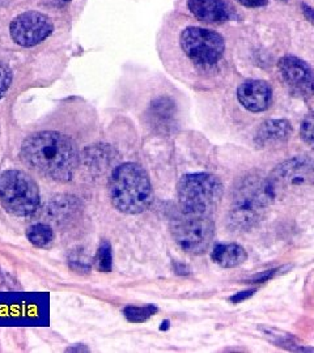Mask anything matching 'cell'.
I'll list each match as a JSON object with an SVG mask.
<instances>
[{
    "mask_svg": "<svg viewBox=\"0 0 314 353\" xmlns=\"http://www.w3.org/2000/svg\"><path fill=\"white\" fill-rule=\"evenodd\" d=\"M157 313V307L153 305L143 306V307H135V306H128L124 310L126 319L133 323H143L148 321L153 314Z\"/></svg>",
    "mask_w": 314,
    "mask_h": 353,
    "instance_id": "obj_18",
    "label": "cell"
},
{
    "mask_svg": "<svg viewBox=\"0 0 314 353\" xmlns=\"http://www.w3.org/2000/svg\"><path fill=\"white\" fill-rule=\"evenodd\" d=\"M89 350L83 345V344H79V345H74V347H70L67 348V352H88Z\"/></svg>",
    "mask_w": 314,
    "mask_h": 353,
    "instance_id": "obj_25",
    "label": "cell"
},
{
    "mask_svg": "<svg viewBox=\"0 0 314 353\" xmlns=\"http://www.w3.org/2000/svg\"><path fill=\"white\" fill-rule=\"evenodd\" d=\"M188 8L204 24H224L230 19V8L226 0H188Z\"/></svg>",
    "mask_w": 314,
    "mask_h": 353,
    "instance_id": "obj_12",
    "label": "cell"
},
{
    "mask_svg": "<svg viewBox=\"0 0 314 353\" xmlns=\"http://www.w3.org/2000/svg\"><path fill=\"white\" fill-rule=\"evenodd\" d=\"M239 102L251 113H261L270 108L273 89L264 80H246L237 89Z\"/></svg>",
    "mask_w": 314,
    "mask_h": 353,
    "instance_id": "obj_11",
    "label": "cell"
},
{
    "mask_svg": "<svg viewBox=\"0 0 314 353\" xmlns=\"http://www.w3.org/2000/svg\"><path fill=\"white\" fill-rule=\"evenodd\" d=\"M181 48L195 65L213 67L223 58L226 42L214 30L188 26L181 34Z\"/></svg>",
    "mask_w": 314,
    "mask_h": 353,
    "instance_id": "obj_7",
    "label": "cell"
},
{
    "mask_svg": "<svg viewBox=\"0 0 314 353\" xmlns=\"http://www.w3.org/2000/svg\"><path fill=\"white\" fill-rule=\"evenodd\" d=\"M300 135L302 139L314 148V113L309 114L304 121L300 127Z\"/></svg>",
    "mask_w": 314,
    "mask_h": 353,
    "instance_id": "obj_20",
    "label": "cell"
},
{
    "mask_svg": "<svg viewBox=\"0 0 314 353\" xmlns=\"http://www.w3.org/2000/svg\"><path fill=\"white\" fill-rule=\"evenodd\" d=\"M268 179L261 176L244 178L235 190L230 207V223L239 229L253 228L264 217L267 207L274 202Z\"/></svg>",
    "mask_w": 314,
    "mask_h": 353,
    "instance_id": "obj_3",
    "label": "cell"
},
{
    "mask_svg": "<svg viewBox=\"0 0 314 353\" xmlns=\"http://www.w3.org/2000/svg\"><path fill=\"white\" fill-rule=\"evenodd\" d=\"M213 261L216 265L224 268H235L242 265L248 259V254L242 246L237 243L216 245L213 250Z\"/></svg>",
    "mask_w": 314,
    "mask_h": 353,
    "instance_id": "obj_14",
    "label": "cell"
},
{
    "mask_svg": "<svg viewBox=\"0 0 314 353\" xmlns=\"http://www.w3.org/2000/svg\"><path fill=\"white\" fill-rule=\"evenodd\" d=\"M112 265H113L112 246L108 241H102L99 250L96 252V256H95V267L100 272L109 274L112 271Z\"/></svg>",
    "mask_w": 314,
    "mask_h": 353,
    "instance_id": "obj_17",
    "label": "cell"
},
{
    "mask_svg": "<svg viewBox=\"0 0 314 353\" xmlns=\"http://www.w3.org/2000/svg\"><path fill=\"white\" fill-rule=\"evenodd\" d=\"M292 132V127L286 119H268L264 122L257 134L255 144L259 147H275L288 140Z\"/></svg>",
    "mask_w": 314,
    "mask_h": 353,
    "instance_id": "obj_13",
    "label": "cell"
},
{
    "mask_svg": "<svg viewBox=\"0 0 314 353\" xmlns=\"http://www.w3.org/2000/svg\"><path fill=\"white\" fill-rule=\"evenodd\" d=\"M302 13L305 16V19L314 26V8L308 4H302Z\"/></svg>",
    "mask_w": 314,
    "mask_h": 353,
    "instance_id": "obj_24",
    "label": "cell"
},
{
    "mask_svg": "<svg viewBox=\"0 0 314 353\" xmlns=\"http://www.w3.org/2000/svg\"><path fill=\"white\" fill-rule=\"evenodd\" d=\"M175 102L169 97H160L151 103L150 117L152 119V125L159 128H169L172 126V122L175 119Z\"/></svg>",
    "mask_w": 314,
    "mask_h": 353,
    "instance_id": "obj_15",
    "label": "cell"
},
{
    "mask_svg": "<svg viewBox=\"0 0 314 353\" xmlns=\"http://www.w3.org/2000/svg\"><path fill=\"white\" fill-rule=\"evenodd\" d=\"M110 198L114 208L122 214H141L148 210L153 192L147 172L135 163L115 168L110 178Z\"/></svg>",
    "mask_w": 314,
    "mask_h": 353,
    "instance_id": "obj_2",
    "label": "cell"
},
{
    "mask_svg": "<svg viewBox=\"0 0 314 353\" xmlns=\"http://www.w3.org/2000/svg\"><path fill=\"white\" fill-rule=\"evenodd\" d=\"M20 156L39 176L59 182L72 178L79 161L75 143L55 131H42L28 137Z\"/></svg>",
    "mask_w": 314,
    "mask_h": 353,
    "instance_id": "obj_1",
    "label": "cell"
},
{
    "mask_svg": "<svg viewBox=\"0 0 314 353\" xmlns=\"http://www.w3.org/2000/svg\"><path fill=\"white\" fill-rule=\"evenodd\" d=\"M279 72L292 94L302 99L314 96V70L306 62L286 55L279 61Z\"/></svg>",
    "mask_w": 314,
    "mask_h": 353,
    "instance_id": "obj_10",
    "label": "cell"
},
{
    "mask_svg": "<svg viewBox=\"0 0 314 353\" xmlns=\"http://www.w3.org/2000/svg\"><path fill=\"white\" fill-rule=\"evenodd\" d=\"M41 202L35 179L21 170H6L0 174V203L8 214L26 217L37 211Z\"/></svg>",
    "mask_w": 314,
    "mask_h": 353,
    "instance_id": "obj_5",
    "label": "cell"
},
{
    "mask_svg": "<svg viewBox=\"0 0 314 353\" xmlns=\"http://www.w3.org/2000/svg\"><path fill=\"white\" fill-rule=\"evenodd\" d=\"M26 239L37 248H46L54 241V232L46 224H35L28 228Z\"/></svg>",
    "mask_w": 314,
    "mask_h": 353,
    "instance_id": "obj_16",
    "label": "cell"
},
{
    "mask_svg": "<svg viewBox=\"0 0 314 353\" xmlns=\"http://www.w3.org/2000/svg\"><path fill=\"white\" fill-rule=\"evenodd\" d=\"M255 290H245V292H239V293H237L236 296L230 297V301H232L233 303H241V301H244V300H246V299H249L251 296H253Z\"/></svg>",
    "mask_w": 314,
    "mask_h": 353,
    "instance_id": "obj_23",
    "label": "cell"
},
{
    "mask_svg": "<svg viewBox=\"0 0 314 353\" xmlns=\"http://www.w3.org/2000/svg\"><path fill=\"white\" fill-rule=\"evenodd\" d=\"M267 179L275 199L291 195L295 190L311 188L314 185V160L308 156L289 159L277 165Z\"/></svg>",
    "mask_w": 314,
    "mask_h": 353,
    "instance_id": "obj_8",
    "label": "cell"
},
{
    "mask_svg": "<svg viewBox=\"0 0 314 353\" xmlns=\"http://www.w3.org/2000/svg\"><path fill=\"white\" fill-rule=\"evenodd\" d=\"M54 24L50 17L37 11H26L17 14L10 26V34L14 43L32 48L50 37Z\"/></svg>",
    "mask_w": 314,
    "mask_h": 353,
    "instance_id": "obj_9",
    "label": "cell"
},
{
    "mask_svg": "<svg viewBox=\"0 0 314 353\" xmlns=\"http://www.w3.org/2000/svg\"><path fill=\"white\" fill-rule=\"evenodd\" d=\"M12 84V71L7 64L0 62V100Z\"/></svg>",
    "mask_w": 314,
    "mask_h": 353,
    "instance_id": "obj_21",
    "label": "cell"
},
{
    "mask_svg": "<svg viewBox=\"0 0 314 353\" xmlns=\"http://www.w3.org/2000/svg\"><path fill=\"white\" fill-rule=\"evenodd\" d=\"M170 229L177 245L188 254L207 252L214 241L215 225L210 216L179 212L172 219Z\"/></svg>",
    "mask_w": 314,
    "mask_h": 353,
    "instance_id": "obj_6",
    "label": "cell"
},
{
    "mask_svg": "<svg viewBox=\"0 0 314 353\" xmlns=\"http://www.w3.org/2000/svg\"><path fill=\"white\" fill-rule=\"evenodd\" d=\"M237 1L248 8H259L268 3V0H237Z\"/></svg>",
    "mask_w": 314,
    "mask_h": 353,
    "instance_id": "obj_22",
    "label": "cell"
},
{
    "mask_svg": "<svg viewBox=\"0 0 314 353\" xmlns=\"http://www.w3.org/2000/svg\"><path fill=\"white\" fill-rule=\"evenodd\" d=\"M262 331H264L266 336H268L271 341H274L277 345L295 350V345H296L295 344V339L292 336H289L288 334L280 332V331H277V330H271V328H262Z\"/></svg>",
    "mask_w": 314,
    "mask_h": 353,
    "instance_id": "obj_19",
    "label": "cell"
},
{
    "mask_svg": "<svg viewBox=\"0 0 314 353\" xmlns=\"http://www.w3.org/2000/svg\"><path fill=\"white\" fill-rule=\"evenodd\" d=\"M181 212L210 216L223 198V183L208 173H194L182 176L177 186Z\"/></svg>",
    "mask_w": 314,
    "mask_h": 353,
    "instance_id": "obj_4",
    "label": "cell"
}]
</instances>
